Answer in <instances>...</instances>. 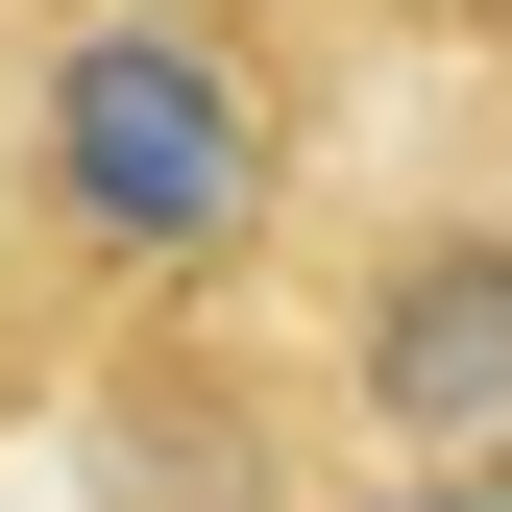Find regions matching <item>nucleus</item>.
<instances>
[{
  "instance_id": "3",
  "label": "nucleus",
  "mask_w": 512,
  "mask_h": 512,
  "mask_svg": "<svg viewBox=\"0 0 512 512\" xmlns=\"http://www.w3.org/2000/svg\"><path fill=\"white\" fill-rule=\"evenodd\" d=\"M366 512H512V439H464V464H391Z\"/></svg>"
},
{
  "instance_id": "2",
  "label": "nucleus",
  "mask_w": 512,
  "mask_h": 512,
  "mask_svg": "<svg viewBox=\"0 0 512 512\" xmlns=\"http://www.w3.org/2000/svg\"><path fill=\"white\" fill-rule=\"evenodd\" d=\"M342 366H366V415H391L415 464H464V439H512V244H488V220H415L391 269H366Z\"/></svg>"
},
{
  "instance_id": "1",
  "label": "nucleus",
  "mask_w": 512,
  "mask_h": 512,
  "mask_svg": "<svg viewBox=\"0 0 512 512\" xmlns=\"http://www.w3.org/2000/svg\"><path fill=\"white\" fill-rule=\"evenodd\" d=\"M293 196V98L220 0H74L25 49V220L98 293H220Z\"/></svg>"
}]
</instances>
